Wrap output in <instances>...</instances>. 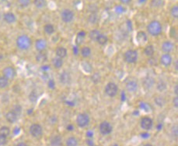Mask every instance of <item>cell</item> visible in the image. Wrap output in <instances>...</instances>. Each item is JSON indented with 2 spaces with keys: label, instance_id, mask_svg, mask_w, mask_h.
<instances>
[{
  "label": "cell",
  "instance_id": "obj_1",
  "mask_svg": "<svg viewBox=\"0 0 178 146\" xmlns=\"http://www.w3.org/2000/svg\"><path fill=\"white\" fill-rule=\"evenodd\" d=\"M16 44L18 49L22 51H27L31 47L32 41L30 37L27 35H21L17 37Z\"/></svg>",
  "mask_w": 178,
  "mask_h": 146
},
{
  "label": "cell",
  "instance_id": "obj_2",
  "mask_svg": "<svg viewBox=\"0 0 178 146\" xmlns=\"http://www.w3.org/2000/svg\"><path fill=\"white\" fill-rule=\"evenodd\" d=\"M147 32L150 35L153 37H157L162 34V24L158 21H153L147 26Z\"/></svg>",
  "mask_w": 178,
  "mask_h": 146
},
{
  "label": "cell",
  "instance_id": "obj_3",
  "mask_svg": "<svg viewBox=\"0 0 178 146\" xmlns=\"http://www.w3.org/2000/svg\"><path fill=\"white\" fill-rule=\"evenodd\" d=\"M138 57H139L138 52L134 49H128L125 52V55H124V59H125V62L130 64L136 63L138 60Z\"/></svg>",
  "mask_w": 178,
  "mask_h": 146
},
{
  "label": "cell",
  "instance_id": "obj_4",
  "mask_svg": "<svg viewBox=\"0 0 178 146\" xmlns=\"http://www.w3.org/2000/svg\"><path fill=\"white\" fill-rule=\"evenodd\" d=\"M90 122V118L89 116L86 113H82L77 116L76 117V124L81 128L87 127Z\"/></svg>",
  "mask_w": 178,
  "mask_h": 146
},
{
  "label": "cell",
  "instance_id": "obj_5",
  "mask_svg": "<svg viewBox=\"0 0 178 146\" xmlns=\"http://www.w3.org/2000/svg\"><path fill=\"white\" fill-rule=\"evenodd\" d=\"M29 130L31 136L35 138H41L43 134V127L39 124H33L30 125Z\"/></svg>",
  "mask_w": 178,
  "mask_h": 146
},
{
  "label": "cell",
  "instance_id": "obj_6",
  "mask_svg": "<svg viewBox=\"0 0 178 146\" xmlns=\"http://www.w3.org/2000/svg\"><path fill=\"white\" fill-rule=\"evenodd\" d=\"M118 92V87L114 82H109L105 86V93L109 97H114Z\"/></svg>",
  "mask_w": 178,
  "mask_h": 146
},
{
  "label": "cell",
  "instance_id": "obj_7",
  "mask_svg": "<svg viewBox=\"0 0 178 146\" xmlns=\"http://www.w3.org/2000/svg\"><path fill=\"white\" fill-rule=\"evenodd\" d=\"M75 17V14L72 10H69V9H65L62 11L61 13V18L62 21L66 24H69L72 22Z\"/></svg>",
  "mask_w": 178,
  "mask_h": 146
},
{
  "label": "cell",
  "instance_id": "obj_8",
  "mask_svg": "<svg viewBox=\"0 0 178 146\" xmlns=\"http://www.w3.org/2000/svg\"><path fill=\"white\" fill-rule=\"evenodd\" d=\"M99 130H100V134L102 135H108L112 132L113 127L111 123H109L108 121H103L100 124Z\"/></svg>",
  "mask_w": 178,
  "mask_h": 146
},
{
  "label": "cell",
  "instance_id": "obj_9",
  "mask_svg": "<svg viewBox=\"0 0 178 146\" xmlns=\"http://www.w3.org/2000/svg\"><path fill=\"white\" fill-rule=\"evenodd\" d=\"M2 76L7 77L8 80H13L16 76V71L15 68L13 67V66H6L2 70Z\"/></svg>",
  "mask_w": 178,
  "mask_h": 146
},
{
  "label": "cell",
  "instance_id": "obj_10",
  "mask_svg": "<svg viewBox=\"0 0 178 146\" xmlns=\"http://www.w3.org/2000/svg\"><path fill=\"white\" fill-rule=\"evenodd\" d=\"M140 126L143 130H151L153 126V121L148 116H144L140 120Z\"/></svg>",
  "mask_w": 178,
  "mask_h": 146
},
{
  "label": "cell",
  "instance_id": "obj_11",
  "mask_svg": "<svg viewBox=\"0 0 178 146\" xmlns=\"http://www.w3.org/2000/svg\"><path fill=\"white\" fill-rule=\"evenodd\" d=\"M161 64L164 66H170L173 62V58L170 53H164L161 56L160 60H159Z\"/></svg>",
  "mask_w": 178,
  "mask_h": 146
},
{
  "label": "cell",
  "instance_id": "obj_12",
  "mask_svg": "<svg viewBox=\"0 0 178 146\" xmlns=\"http://www.w3.org/2000/svg\"><path fill=\"white\" fill-rule=\"evenodd\" d=\"M59 80L62 85H68L71 83L72 81V77L69 73H68L67 71H63L59 75Z\"/></svg>",
  "mask_w": 178,
  "mask_h": 146
},
{
  "label": "cell",
  "instance_id": "obj_13",
  "mask_svg": "<svg viewBox=\"0 0 178 146\" xmlns=\"http://www.w3.org/2000/svg\"><path fill=\"white\" fill-rule=\"evenodd\" d=\"M138 88H139V85H138L137 81L135 80H128L125 85V88L130 93L135 92L138 90Z\"/></svg>",
  "mask_w": 178,
  "mask_h": 146
},
{
  "label": "cell",
  "instance_id": "obj_14",
  "mask_svg": "<svg viewBox=\"0 0 178 146\" xmlns=\"http://www.w3.org/2000/svg\"><path fill=\"white\" fill-rule=\"evenodd\" d=\"M161 49L164 53H170L171 52H173V49H174V45L172 41H165L162 42Z\"/></svg>",
  "mask_w": 178,
  "mask_h": 146
},
{
  "label": "cell",
  "instance_id": "obj_15",
  "mask_svg": "<svg viewBox=\"0 0 178 146\" xmlns=\"http://www.w3.org/2000/svg\"><path fill=\"white\" fill-rule=\"evenodd\" d=\"M47 41L43 38H39L35 41V48L38 52H44L47 48Z\"/></svg>",
  "mask_w": 178,
  "mask_h": 146
},
{
  "label": "cell",
  "instance_id": "obj_16",
  "mask_svg": "<svg viewBox=\"0 0 178 146\" xmlns=\"http://www.w3.org/2000/svg\"><path fill=\"white\" fill-rule=\"evenodd\" d=\"M3 20L7 24H12L16 21V17L12 12H7L3 15Z\"/></svg>",
  "mask_w": 178,
  "mask_h": 146
},
{
  "label": "cell",
  "instance_id": "obj_17",
  "mask_svg": "<svg viewBox=\"0 0 178 146\" xmlns=\"http://www.w3.org/2000/svg\"><path fill=\"white\" fill-rule=\"evenodd\" d=\"M143 86L145 87V89H151L153 86L156 84L155 81V79L153 77H150V76H147L146 77H145L143 80Z\"/></svg>",
  "mask_w": 178,
  "mask_h": 146
},
{
  "label": "cell",
  "instance_id": "obj_18",
  "mask_svg": "<svg viewBox=\"0 0 178 146\" xmlns=\"http://www.w3.org/2000/svg\"><path fill=\"white\" fill-rule=\"evenodd\" d=\"M18 116H19L14 111L11 110V111H9L7 113V114H6V119L10 124H14V123L17 121Z\"/></svg>",
  "mask_w": 178,
  "mask_h": 146
},
{
  "label": "cell",
  "instance_id": "obj_19",
  "mask_svg": "<svg viewBox=\"0 0 178 146\" xmlns=\"http://www.w3.org/2000/svg\"><path fill=\"white\" fill-rule=\"evenodd\" d=\"M62 138L60 135H54L50 140V144L52 146H62Z\"/></svg>",
  "mask_w": 178,
  "mask_h": 146
},
{
  "label": "cell",
  "instance_id": "obj_20",
  "mask_svg": "<svg viewBox=\"0 0 178 146\" xmlns=\"http://www.w3.org/2000/svg\"><path fill=\"white\" fill-rule=\"evenodd\" d=\"M55 54H56V56L64 59L67 56V49L65 47H62V46H58L56 49V50H55Z\"/></svg>",
  "mask_w": 178,
  "mask_h": 146
},
{
  "label": "cell",
  "instance_id": "obj_21",
  "mask_svg": "<svg viewBox=\"0 0 178 146\" xmlns=\"http://www.w3.org/2000/svg\"><path fill=\"white\" fill-rule=\"evenodd\" d=\"M52 63L55 69H60L63 66V64H64V62H63V59L55 56L52 59Z\"/></svg>",
  "mask_w": 178,
  "mask_h": 146
},
{
  "label": "cell",
  "instance_id": "obj_22",
  "mask_svg": "<svg viewBox=\"0 0 178 146\" xmlns=\"http://www.w3.org/2000/svg\"><path fill=\"white\" fill-rule=\"evenodd\" d=\"M155 53V49L154 46H152V45H148V46H145V48L144 49V54L145 56L148 57H151L154 55Z\"/></svg>",
  "mask_w": 178,
  "mask_h": 146
},
{
  "label": "cell",
  "instance_id": "obj_23",
  "mask_svg": "<svg viewBox=\"0 0 178 146\" xmlns=\"http://www.w3.org/2000/svg\"><path fill=\"white\" fill-rule=\"evenodd\" d=\"M66 146H78L79 141L77 138L74 136H71L67 138L66 141Z\"/></svg>",
  "mask_w": 178,
  "mask_h": 146
},
{
  "label": "cell",
  "instance_id": "obj_24",
  "mask_svg": "<svg viewBox=\"0 0 178 146\" xmlns=\"http://www.w3.org/2000/svg\"><path fill=\"white\" fill-rule=\"evenodd\" d=\"M88 22L91 24H96L98 23L99 21V16L97 13H93L89 14L88 17Z\"/></svg>",
  "mask_w": 178,
  "mask_h": 146
},
{
  "label": "cell",
  "instance_id": "obj_25",
  "mask_svg": "<svg viewBox=\"0 0 178 146\" xmlns=\"http://www.w3.org/2000/svg\"><path fill=\"white\" fill-rule=\"evenodd\" d=\"M48 60V56L44 52H39L36 56V61L39 63H44Z\"/></svg>",
  "mask_w": 178,
  "mask_h": 146
},
{
  "label": "cell",
  "instance_id": "obj_26",
  "mask_svg": "<svg viewBox=\"0 0 178 146\" xmlns=\"http://www.w3.org/2000/svg\"><path fill=\"white\" fill-rule=\"evenodd\" d=\"M10 85V80L5 77L4 76L0 77V89H5Z\"/></svg>",
  "mask_w": 178,
  "mask_h": 146
},
{
  "label": "cell",
  "instance_id": "obj_27",
  "mask_svg": "<svg viewBox=\"0 0 178 146\" xmlns=\"http://www.w3.org/2000/svg\"><path fill=\"white\" fill-rule=\"evenodd\" d=\"M44 31L46 34H48V35H53L55 32V26H54L53 24H45L44 27Z\"/></svg>",
  "mask_w": 178,
  "mask_h": 146
},
{
  "label": "cell",
  "instance_id": "obj_28",
  "mask_svg": "<svg viewBox=\"0 0 178 146\" xmlns=\"http://www.w3.org/2000/svg\"><path fill=\"white\" fill-rule=\"evenodd\" d=\"M96 41H97L99 45H100V46H104V45H106L107 43L108 38L105 35H103V34L100 33V35H99Z\"/></svg>",
  "mask_w": 178,
  "mask_h": 146
},
{
  "label": "cell",
  "instance_id": "obj_29",
  "mask_svg": "<svg viewBox=\"0 0 178 146\" xmlns=\"http://www.w3.org/2000/svg\"><path fill=\"white\" fill-rule=\"evenodd\" d=\"M80 53L83 58H88L91 55V49L88 46H84V47L82 48Z\"/></svg>",
  "mask_w": 178,
  "mask_h": 146
},
{
  "label": "cell",
  "instance_id": "obj_30",
  "mask_svg": "<svg viewBox=\"0 0 178 146\" xmlns=\"http://www.w3.org/2000/svg\"><path fill=\"white\" fill-rule=\"evenodd\" d=\"M163 0H151V2H150V6L153 8H160V7H163Z\"/></svg>",
  "mask_w": 178,
  "mask_h": 146
},
{
  "label": "cell",
  "instance_id": "obj_31",
  "mask_svg": "<svg viewBox=\"0 0 178 146\" xmlns=\"http://www.w3.org/2000/svg\"><path fill=\"white\" fill-rule=\"evenodd\" d=\"M34 5L38 9H43L47 6L46 0H34Z\"/></svg>",
  "mask_w": 178,
  "mask_h": 146
},
{
  "label": "cell",
  "instance_id": "obj_32",
  "mask_svg": "<svg viewBox=\"0 0 178 146\" xmlns=\"http://www.w3.org/2000/svg\"><path fill=\"white\" fill-rule=\"evenodd\" d=\"M100 35V31L97 30V29H94V30H92L89 34V37L92 41H97V38H98L99 35Z\"/></svg>",
  "mask_w": 178,
  "mask_h": 146
},
{
  "label": "cell",
  "instance_id": "obj_33",
  "mask_svg": "<svg viewBox=\"0 0 178 146\" xmlns=\"http://www.w3.org/2000/svg\"><path fill=\"white\" fill-rule=\"evenodd\" d=\"M10 133H11V130H10L9 127L3 126V127H0V135H2V136H5L8 138V137L10 136Z\"/></svg>",
  "mask_w": 178,
  "mask_h": 146
},
{
  "label": "cell",
  "instance_id": "obj_34",
  "mask_svg": "<svg viewBox=\"0 0 178 146\" xmlns=\"http://www.w3.org/2000/svg\"><path fill=\"white\" fill-rule=\"evenodd\" d=\"M156 88H157L158 91H160V92H162V91H164L165 90H167V83H166V81L161 80L157 83V85H156Z\"/></svg>",
  "mask_w": 178,
  "mask_h": 146
},
{
  "label": "cell",
  "instance_id": "obj_35",
  "mask_svg": "<svg viewBox=\"0 0 178 146\" xmlns=\"http://www.w3.org/2000/svg\"><path fill=\"white\" fill-rule=\"evenodd\" d=\"M154 101L155 103H156L158 106L162 107L163 106V105H165L166 104V99H164V97H162V96H157V97L155 98Z\"/></svg>",
  "mask_w": 178,
  "mask_h": 146
},
{
  "label": "cell",
  "instance_id": "obj_36",
  "mask_svg": "<svg viewBox=\"0 0 178 146\" xmlns=\"http://www.w3.org/2000/svg\"><path fill=\"white\" fill-rule=\"evenodd\" d=\"M137 40L139 42H145L147 41V36L145 32H140L137 34Z\"/></svg>",
  "mask_w": 178,
  "mask_h": 146
},
{
  "label": "cell",
  "instance_id": "obj_37",
  "mask_svg": "<svg viewBox=\"0 0 178 146\" xmlns=\"http://www.w3.org/2000/svg\"><path fill=\"white\" fill-rule=\"evenodd\" d=\"M170 15L174 19H177L178 18V6L174 5L172 7L171 10H170Z\"/></svg>",
  "mask_w": 178,
  "mask_h": 146
},
{
  "label": "cell",
  "instance_id": "obj_38",
  "mask_svg": "<svg viewBox=\"0 0 178 146\" xmlns=\"http://www.w3.org/2000/svg\"><path fill=\"white\" fill-rule=\"evenodd\" d=\"M17 2L20 7H21L22 8H26V7H29L30 4L31 3V0H17Z\"/></svg>",
  "mask_w": 178,
  "mask_h": 146
},
{
  "label": "cell",
  "instance_id": "obj_39",
  "mask_svg": "<svg viewBox=\"0 0 178 146\" xmlns=\"http://www.w3.org/2000/svg\"><path fill=\"white\" fill-rule=\"evenodd\" d=\"M38 99V95L35 91H32L29 95V100L31 102H36Z\"/></svg>",
  "mask_w": 178,
  "mask_h": 146
},
{
  "label": "cell",
  "instance_id": "obj_40",
  "mask_svg": "<svg viewBox=\"0 0 178 146\" xmlns=\"http://www.w3.org/2000/svg\"><path fill=\"white\" fill-rule=\"evenodd\" d=\"M100 79H101V76L99 73H94V74L91 77V80L94 82V84H97L100 81Z\"/></svg>",
  "mask_w": 178,
  "mask_h": 146
},
{
  "label": "cell",
  "instance_id": "obj_41",
  "mask_svg": "<svg viewBox=\"0 0 178 146\" xmlns=\"http://www.w3.org/2000/svg\"><path fill=\"white\" fill-rule=\"evenodd\" d=\"M8 142V138L2 135H0V146H4Z\"/></svg>",
  "mask_w": 178,
  "mask_h": 146
},
{
  "label": "cell",
  "instance_id": "obj_42",
  "mask_svg": "<svg viewBox=\"0 0 178 146\" xmlns=\"http://www.w3.org/2000/svg\"><path fill=\"white\" fill-rule=\"evenodd\" d=\"M12 110L14 111L15 113L18 115V116H20L21 112H22V107H21V105H14V107H13V109Z\"/></svg>",
  "mask_w": 178,
  "mask_h": 146
},
{
  "label": "cell",
  "instance_id": "obj_43",
  "mask_svg": "<svg viewBox=\"0 0 178 146\" xmlns=\"http://www.w3.org/2000/svg\"><path fill=\"white\" fill-rule=\"evenodd\" d=\"M89 10L90 11L91 13H97L98 11V7L96 4H91L89 6Z\"/></svg>",
  "mask_w": 178,
  "mask_h": 146
},
{
  "label": "cell",
  "instance_id": "obj_44",
  "mask_svg": "<svg viewBox=\"0 0 178 146\" xmlns=\"http://www.w3.org/2000/svg\"><path fill=\"white\" fill-rule=\"evenodd\" d=\"M48 85L49 88H51V89H54L55 88V83L53 79H50L48 82Z\"/></svg>",
  "mask_w": 178,
  "mask_h": 146
},
{
  "label": "cell",
  "instance_id": "obj_45",
  "mask_svg": "<svg viewBox=\"0 0 178 146\" xmlns=\"http://www.w3.org/2000/svg\"><path fill=\"white\" fill-rule=\"evenodd\" d=\"M86 32H83V31H82V32H80L78 33V35H77V37H78L79 38H81V39H83V38H85V37H86Z\"/></svg>",
  "mask_w": 178,
  "mask_h": 146
},
{
  "label": "cell",
  "instance_id": "obj_46",
  "mask_svg": "<svg viewBox=\"0 0 178 146\" xmlns=\"http://www.w3.org/2000/svg\"><path fill=\"white\" fill-rule=\"evenodd\" d=\"M173 105H174L176 108H177L178 106V98L177 96H175L174 99H173Z\"/></svg>",
  "mask_w": 178,
  "mask_h": 146
},
{
  "label": "cell",
  "instance_id": "obj_47",
  "mask_svg": "<svg viewBox=\"0 0 178 146\" xmlns=\"http://www.w3.org/2000/svg\"><path fill=\"white\" fill-rule=\"evenodd\" d=\"M115 11L117 12V13H122V12L124 11V8L122 7H121V6H118V7H117L115 8Z\"/></svg>",
  "mask_w": 178,
  "mask_h": 146
},
{
  "label": "cell",
  "instance_id": "obj_48",
  "mask_svg": "<svg viewBox=\"0 0 178 146\" xmlns=\"http://www.w3.org/2000/svg\"><path fill=\"white\" fill-rule=\"evenodd\" d=\"M16 146H28V145H27V144L26 142H24V141H21V142L17 143Z\"/></svg>",
  "mask_w": 178,
  "mask_h": 146
},
{
  "label": "cell",
  "instance_id": "obj_49",
  "mask_svg": "<svg viewBox=\"0 0 178 146\" xmlns=\"http://www.w3.org/2000/svg\"><path fill=\"white\" fill-rule=\"evenodd\" d=\"M120 2L123 4H128L131 2V0H120Z\"/></svg>",
  "mask_w": 178,
  "mask_h": 146
},
{
  "label": "cell",
  "instance_id": "obj_50",
  "mask_svg": "<svg viewBox=\"0 0 178 146\" xmlns=\"http://www.w3.org/2000/svg\"><path fill=\"white\" fill-rule=\"evenodd\" d=\"M73 52L75 55H77L79 53V49L77 47H74L73 48Z\"/></svg>",
  "mask_w": 178,
  "mask_h": 146
},
{
  "label": "cell",
  "instance_id": "obj_51",
  "mask_svg": "<svg viewBox=\"0 0 178 146\" xmlns=\"http://www.w3.org/2000/svg\"><path fill=\"white\" fill-rule=\"evenodd\" d=\"M177 92H178V86L177 85H176V86H175L174 88V93L176 95H177Z\"/></svg>",
  "mask_w": 178,
  "mask_h": 146
},
{
  "label": "cell",
  "instance_id": "obj_52",
  "mask_svg": "<svg viewBox=\"0 0 178 146\" xmlns=\"http://www.w3.org/2000/svg\"><path fill=\"white\" fill-rule=\"evenodd\" d=\"M41 69L44 70V71H47V70L49 69V66H43L42 67H41Z\"/></svg>",
  "mask_w": 178,
  "mask_h": 146
},
{
  "label": "cell",
  "instance_id": "obj_53",
  "mask_svg": "<svg viewBox=\"0 0 178 146\" xmlns=\"http://www.w3.org/2000/svg\"><path fill=\"white\" fill-rule=\"evenodd\" d=\"M67 128H68V130H73V126L69 125V127H67Z\"/></svg>",
  "mask_w": 178,
  "mask_h": 146
},
{
  "label": "cell",
  "instance_id": "obj_54",
  "mask_svg": "<svg viewBox=\"0 0 178 146\" xmlns=\"http://www.w3.org/2000/svg\"><path fill=\"white\" fill-rule=\"evenodd\" d=\"M143 146H153V145L151 144H145V145H143Z\"/></svg>",
  "mask_w": 178,
  "mask_h": 146
}]
</instances>
